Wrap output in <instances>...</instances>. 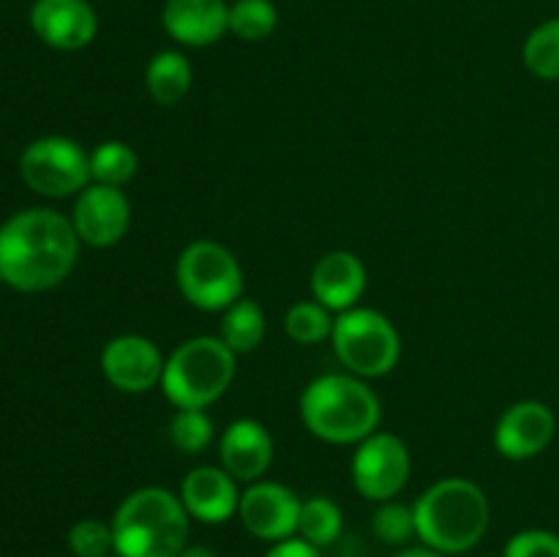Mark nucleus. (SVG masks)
I'll list each match as a JSON object with an SVG mask.
<instances>
[{"instance_id": "obj_6", "label": "nucleus", "mask_w": 559, "mask_h": 557, "mask_svg": "<svg viewBox=\"0 0 559 557\" xmlns=\"http://www.w3.org/2000/svg\"><path fill=\"white\" fill-rule=\"evenodd\" d=\"M336 358L344 369L364 380H377L396 369L402 358V336L391 317L369 306L342 311L331 333Z\"/></svg>"}, {"instance_id": "obj_32", "label": "nucleus", "mask_w": 559, "mask_h": 557, "mask_svg": "<svg viewBox=\"0 0 559 557\" xmlns=\"http://www.w3.org/2000/svg\"><path fill=\"white\" fill-rule=\"evenodd\" d=\"M178 557H216V552L207 549V546H202V544H189Z\"/></svg>"}, {"instance_id": "obj_12", "label": "nucleus", "mask_w": 559, "mask_h": 557, "mask_svg": "<svg viewBox=\"0 0 559 557\" xmlns=\"http://www.w3.org/2000/svg\"><path fill=\"white\" fill-rule=\"evenodd\" d=\"M76 235L93 249H107L126 238L131 227V202L118 186L91 183L76 194L71 213Z\"/></svg>"}, {"instance_id": "obj_28", "label": "nucleus", "mask_w": 559, "mask_h": 557, "mask_svg": "<svg viewBox=\"0 0 559 557\" xmlns=\"http://www.w3.org/2000/svg\"><path fill=\"white\" fill-rule=\"evenodd\" d=\"M69 546L76 557H107L115 552L112 524L102 519H80L69 530Z\"/></svg>"}, {"instance_id": "obj_21", "label": "nucleus", "mask_w": 559, "mask_h": 557, "mask_svg": "<svg viewBox=\"0 0 559 557\" xmlns=\"http://www.w3.org/2000/svg\"><path fill=\"white\" fill-rule=\"evenodd\" d=\"M344 533V517L342 508L331 497L314 495L309 500H304L300 506V519H298V535L304 541H309L317 549H328V546L336 544Z\"/></svg>"}, {"instance_id": "obj_3", "label": "nucleus", "mask_w": 559, "mask_h": 557, "mask_svg": "<svg viewBox=\"0 0 559 557\" xmlns=\"http://www.w3.org/2000/svg\"><path fill=\"white\" fill-rule=\"evenodd\" d=\"M304 426L331 446H358L380 429L382 404L374 388L349 371L314 377L300 396Z\"/></svg>"}, {"instance_id": "obj_33", "label": "nucleus", "mask_w": 559, "mask_h": 557, "mask_svg": "<svg viewBox=\"0 0 559 557\" xmlns=\"http://www.w3.org/2000/svg\"><path fill=\"white\" fill-rule=\"evenodd\" d=\"M107 557H112V555H107ZM115 557H118V555H115Z\"/></svg>"}, {"instance_id": "obj_2", "label": "nucleus", "mask_w": 559, "mask_h": 557, "mask_svg": "<svg viewBox=\"0 0 559 557\" xmlns=\"http://www.w3.org/2000/svg\"><path fill=\"white\" fill-rule=\"evenodd\" d=\"M415 533L424 546L440 555H464L475 549L491 522L486 491L475 481L448 475L415 500Z\"/></svg>"}, {"instance_id": "obj_24", "label": "nucleus", "mask_w": 559, "mask_h": 557, "mask_svg": "<svg viewBox=\"0 0 559 557\" xmlns=\"http://www.w3.org/2000/svg\"><path fill=\"white\" fill-rule=\"evenodd\" d=\"M278 27L273 0H235L229 3V33L243 42H265Z\"/></svg>"}, {"instance_id": "obj_29", "label": "nucleus", "mask_w": 559, "mask_h": 557, "mask_svg": "<svg viewBox=\"0 0 559 557\" xmlns=\"http://www.w3.org/2000/svg\"><path fill=\"white\" fill-rule=\"evenodd\" d=\"M502 557H559V535L549 530H522L508 541Z\"/></svg>"}, {"instance_id": "obj_10", "label": "nucleus", "mask_w": 559, "mask_h": 557, "mask_svg": "<svg viewBox=\"0 0 559 557\" xmlns=\"http://www.w3.org/2000/svg\"><path fill=\"white\" fill-rule=\"evenodd\" d=\"M300 506L304 500L289 486L262 478L240 491L238 517L254 538L278 544L298 533Z\"/></svg>"}, {"instance_id": "obj_22", "label": "nucleus", "mask_w": 559, "mask_h": 557, "mask_svg": "<svg viewBox=\"0 0 559 557\" xmlns=\"http://www.w3.org/2000/svg\"><path fill=\"white\" fill-rule=\"evenodd\" d=\"M140 169L134 147L120 140H107L91 151V178L93 183L118 186L123 189Z\"/></svg>"}, {"instance_id": "obj_14", "label": "nucleus", "mask_w": 559, "mask_h": 557, "mask_svg": "<svg viewBox=\"0 0 559 557\" xmlns=\"http://www.w3.org/2000/svg\"><path fill=\"white\" fill-rule=\"evenodd\" d=\"M31 27L47 47L76 52L96 38L98 16L87 0H36Z\"/></svg>"}, {"instance_id": "obj_7", "label": "nucleus", "mask_w": 559, "mask_h": 557, "mask_svg": "<svg viewBox=\"0 0 559 557\" xmlns=\"http://www.w3.org/2000/svg\"><path fill=\"white\" fill-rule=\"evenodd\" d=\"M180 295L200 311H224L243 298V268L224 244L211 238L186 246L175 265Z\"/></svg>"}, {"instance_id": "obj_15", "label": "nucleus", "mask_w": 559, "mask_h": 557, "mask_svg": "<svg viewBox=\"0 0 559 557\" xmlns=\"http://www.w3.org/2000/svg\"><path fill=\"white\" fill-rule=\"evenodd\" d=\"M218 459L222 467L238 484H254L273 464V437L260 420L238 418L218 437Z\"/></svg>"}, {"instance_id": "obj_34", "label": "nucleus", "mask_w": 559, "mask_h": 557, "mask_svg": "<svg viewBox=\"0 0 559 557\" xmlns=\"http://www.w3.org/2000/svg\"><path fill=\"white\" fill-rule=\"evenodd\" d=\"M495 557H502V555H495Z\"/></svg>"}, {"instance_id": "obj_8", "label": "nucleus", "mask_w": 559, "mask_h": 557, "mask_svg": "<svg viewBox=\"0 0 559 557\" xmlns=\"http://www.w3.org/2000/svg\"><path fill=\"white\" fill-rule=\"evenodd\" d=\"M20 175L27 189L41 197L80 194L91 178V153L69 137H38L22 151Z\"/></svg>"}, {"instance_id": "obj_25", "label": "nucleus", "mask_w": 559, "mask_h": 557, "mask_svg": "<svg viewBox=\"0 0 559 557\" xmlns=\"http://www.w3.org/2000/svg\"><path fill=\"white\" fill-rule=\"evenodd\" d=\"M333 311L325 309L320 300H298L287 309L284 317V331L293 342L298 344H320L325 339H331L333 322L336 317H331Z\"/></svg>"}, {"instance_id": "obj_26", "label": "nucleus", "mask_w": 559, "mask_h": 557, "mask_svg": "<svg viewBox=\"0 0 559 557\" xmlns=\"http://www.w3.org/2000/svg\"><path fill=\"white\" fill-rule=\"evenodd\" d=\"M169 440L178 451L200 453L213 442V420L205 410H178L169 420Z\"/></svg>"}, {"instance_id": "obj_16", "label": "nucleus", "mask_w": 559, "mask_h": 557, "mask_svg": "<svg viewBox=\"0 0 559 557\" xmlns=\"http://www.w3.org/2000/svg\"><path fill=\"white\" fill-rule=\"evenodd\" d=\"M366 287H369V273L364 260L347 249L328 251L311 268V295L336 315L355 309Z\"/></svg>"}, {"instance_id": "obj_30", "label": "nucleus", "mask_w": 559, "mask_h": 557, "mask_svg": "<svg viewBox=\"0 0 559 557\" xmlns=\"http://www.w3.org/2000/svg\"><path fill=\"white\" fill-rule=\"evenodd\" d=\"M265 557H322V549L311 546L309 541H304L300 535L298 538L293 535V538L273 544L271 549H267Z\"/></svg>"}, {"instance_id": "obj_4", "label": "nucleus", "mask_w": 559, "mask_h": 557, "mask_svg": "<svg viewBox=\"0 0 559 557\" xmlns=\"http://www.w3.org/2000/svg\"><path fill=\"white\" fill-rule=\"evenodd\" d=\"M109 524L118 557H178L189 546V511L180 495L164 486L126 495Z\"/></svg>"}, {"instance_id": "obj_9", "label": "nucleus", "mask_w": 559, "mask_h": 557, "mask_svg": "<svg viewBox=\"0 0 559 557\" xmlns=\"http://www.w3.org/2000/svg\"><path fill=\"white\" fill-rule=\"evenodd\" d=\"M413 473V453L407 442L393 431H380L358 442L353 457V484L360 497L388 502L407 486Z\"/></svg>"}, {"instance_id": "obj_19", "label": "nucleus", "mask_w": 559, "mask_h": 557, "mask_svg": "<svg viewBox=\"0 0 559 557\" xmlns=\"http://www.w3.org/2000/svg\"><path fill=\"white\" fill-rule=\"evenodd\" d=\"M191 82H194L191 60L178 49H162L153 55L145 69V87L158 107H175L183 102L186 93L191 91Z\"/></svg>"}, {"instance_id": "obj_5", "label": "nucleus", "mask_w": 559, "mask_h": 557, "mask_svg": "<svg viewBox=\"0 0 559 557\" xmlns=\"http://www.w3.org/2000/svg\"><path fill=\"white\" fill-rule=\"evenodd\" d=\"M235 358L222 336L186 339L164 360V396L178 410H207L233 386Z\"/></svg>"}, {"instance_id": "obj_1", "label": "nucleus", "mask_w": 559, "mask_h": 557, "mask_svg": "<svg viewBox=\"0 0 559 557\" xmlns=\"http://www.w3.org/2000/svg\"><path fill=\"white\" fill-rule=\"evenodd\" d=\"M80 235L69 216L52 208H27L0 227V282L20 293L58 287L74 271Z\"/></svg>"}, {"instance_id": "obj_31", "label": "nucleus", "mask_w": 559, "mask_h": 557, "mask_svg": "<svg viewBox=\"0 0 559 557\" xmlns=\"http://www.w3.org/2000/svg\"><path fill=\"white\" fill-rule=\"evenodd\" d=\"M396 557H448V555H440V552L429 549V546H413V549L399 552Z\"/></svg>"}, {"instance_id": "obj_20", "label": "nucleus", "mask_w": 559, "mask_h": 557, "mask_svg": "<svg viewBox=\"0 0 559 557\" xmlns=\"http://www.w3.org/2000/svg\"><path fill=\"white\" fill-rule=\"evenodd\" d=\"M265 331L267 322L262 306L251 298H238L233 306L224 309L218 336L235 355H246L260 347Z\"/></svg>"}, {"instance_id": "obj_18", "label": "nucleus", "mask_w": 559, "mask_h": 557, "mask_svg": "<svg viewBox=\"0 0 559 557\" xmlns=\"http://www.w3.org/2000/svg\"><path fill=\"white\" fill-rule=\"evenodd\" d=\"M162 25L183 47H211L229 33V3L224 0H167Z\"/></svg>"}, {"instance_id": "obj_23", "label": "nucleus", "mask_w": 559, "mask_h": 557, "mask_svg": "<svg viewBox=\"0 0 559 557\" xmlns=\"http://www.w3.org/2000/svg\"><path fill=\"white\" fill-rule=\"evenodd\" d=\"M524 66L535 76L549 82H559V16L540 22L527 36L522 49Z\"/></svg>"}, {"instance_id": "obj_17", "label": "nucleus", "mask_w": 559, "mask_h": 557, "mask_svg": "<svg viewBox=\"0 0 559 557\" xmlns=\"http://www.w3.org/2000/svg\"><path fill=\"white\" fill-rule=\"evenodd\" d=\"M180 500L191 519L205 524H222L238 513L240 491L238 481L218 464H202L186 473L180 484Z\"/></svg>"}, {"instance_id": "obj_13", "label": "nucleus", "mask_w": 559, "mask_h": 557, "mask_svg": "<svg viewBox=\"0 0 559 557\" xmlns=\"http://www.w3.org/2000/svg\"><path fill=\"white\" fill-rule=\"evenodd\" d=\"M557 435V418L549 404L524 399L497 418L495 448L511 462H527L544 453Z\"/></svg>"}, {"instance_id": "obj_11", "label": "nucleus", "mask_w": 559, "mask_h": 557, "mask_svg": "<svg viewBox=\"0 0 559 557\" xmlns=\"http://www.w3.org/2000/svg\"><path fill=\"white\" fill-rule=\"evenodd\" d=\"M164 355L156 342L140 333H120L102 349V375L120 393H147L162 386Z\"/></svg>"}, {"instance_id": "obj_27", "label": "nucleus", "mask_w": 559, "mask_h": 557, "mask_svg": "<svg viewBox=\"0 0 559 557\" xmlns=\"http://www.w3.org/2000/svg\"><path fill=\"white\" fill-rule=\"evenodd\" d=\"M371 530H374V535L382 544L404 546L413 535H418L415 533V511L396 500L380 502L374 519H371Z\"/></svg>"}]
</instances>
